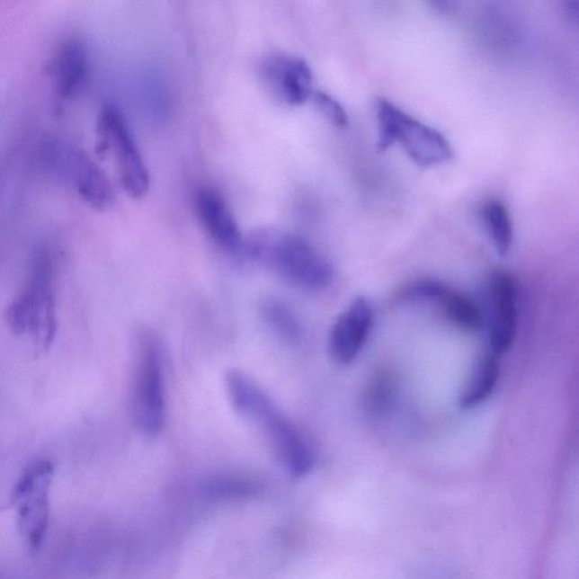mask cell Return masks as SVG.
Returning <instances> with one entry per match:
<instances>
[{"label": "cell", "mask_w": 579, "mask_h": 579, "mask_svg": "<svg viewBox=\"0 0 579 579\" xmlns=\"http://www.w3.org/2000/svg\"><path fill=\"white\" fill-rule=\"evenodd\" d=\"M375 324V310L365 297L355 298L333 325L328 350L339 365H349L361 353Z\"/></svg>", "instance_id": "11"}, {"label": "cell", "mask_w": 579, "mask_h": 579, "mask_svg": "<svg viewBox=\"0 0 579 579\" xmlns=\"http://www.w3.org/2000/svg\"><path fill=\"white\" fill-rule=\"evenodd\" d=\"M54 463L48 459L31 462L21 473L11 494L17 526L30 550H38L46 537L50 515V488Z\"/></svg>", "instance_id": "8"}, {"label": "cell", "mask_w": 579, "mask_h": 579, "mask_svg": "<svg viewBox=\"0 0 579 579\" xmlns=\"http://www.w3.org/2000/svg\"><path fill=\"white\" fill-rule=\"evenodd\" d=\"M485 304V326L491 352L500 357L514 345L519 328V289L514 276L494 272L486 284Z\"/></svg>", "instance_id": "9"}, {"label": "cell", "mask_w": 579, "mask_h": 579, "mask_svg": "<svg viewBox=\"0 0 579 579\" xmlns=\"http://www.w3.org/2000/svg\"><path fill=\"white\" fill-rule=\"evenodd\" d=\"M403 299L425 302L437 307L456 327L467 332H479L485 317L475 301L449 284L432 279H421L407 285Z\"/></svg>", "instance_id": "10"}, {"label": "cell", "mask_w": 579, "mask_h": 579, "mask_svg": "<svg viewBox=\"0 0 579 579\" xmlns=\"http://www.w3.org/2000/svg\"><path fill=\"white\" fill-rule=\"evenodd\" d=\"M226 387L232 406L267 434L290 475L296 477L308 475L315 465L314 450L304 434L280 410L270 395L238 370L227 372Z\"/></svg>", "instance_id": "1"}, {"label": "cell", "mask_w": 579, "mask_h": 579, "mask_svg": "<svg viewBox=\"0 0 579 579\" xmlns=\"http://www.w3.org/2000/svg\"><path fill=\"white\" fill-rule=\"evenodd\" d=\"M90 69L89 48L77 35L66 37L56 47L49 63V73L56 98L66 101L85 85Z\"/></svg>", "instance_id": "14"}, {"label": "cell", "mask_w": 579, "mask_h": 579, "mask_svg": "<svg viewBox=\"0 0 579 579\" xmlns=\"http://www.w3.org/2000/svg\"><path fill=\"white\" fill-rule=\"evenodd\" d=\"M131 414L138 432L155 438L166 423V393L164 351L150 332L140 333L136 349Z\"/></svg>", "instance_id": "4"}, {"label": "cell", "mask_w": 579, "mask_h": 579, "mask_svg": "<svg viewBox=\"0 0 579 579\" xmlns=\"http://www.w3.org/2000/svg\"><path fill=\"white\" fill-rule=\"evenodd\" d=\"M263 315L272 330L278 333V335L282 339L289 342H296L300 339V324L287 306L278 301L266 302L264 308H263Z\"/></svg>", "instance_id": "17"}, {"label": "cell", "mask_w": 579, "mask_h": 579, "mask_svg": "<svg viewBox=\"0 0 579 579\" xmlns=\"http://www.w3.org/2000/svg\"><path fill=\"white\" fill-rule=\"evenodd\" d=\"M245 253L297 288L322 290L330 284V262L301 236L260 227L245 239Z\"/></svg>", "instance_id": "2"}, {"label": "cell", "mask_w": 579, "mask_h": 579, "mask_svg": "<svg viewBox=\"0 0 579 579\" xmlns=\"http://www.w3.org/2000/svg\"><path fill=\"white\" fill-rule=\"evenodd\" d=\"M502 377L499 355L494 352L482 355L459 397V406L472 410L484 405L494 394Z\"/></svg>", "instance_id": "15"}, {"label": "cell", "mask_w": 579, "mask_h": 579, "mask_svg": "<svg viewBox=\"0 0 579 579\" xmlns=\"http://www.w3.org/2000/svg\"><path fill=\"white\" fill-rule=\"evenodd\" d=\"M100 152H111L122 188L133 199H143L150 190V173L129 129L117 105L104 104L96 122Z\"/></svg>", "instance_id": "7"}, {"label": "cell", "mask_w": 579, "mask_h": 579, "mask_svg": "<svg viewBox=\"0 0 579 579\" xmlns=\"http://www.w3.org/2000/svg\"><path fill=\"white\" fill-rule=\"evenodd\" d=\"M41 155L46 169L70 183L87 205L102 210L115 203V190L111 179L83 148L50 140L43 147Z\"/></svg>", "instance_id": "6"}, {"label": "cell", "mask_w": 579, "mask_h": 579, "mask_svg": "<svg viewBox=\"0 0 579 579\" xmlns=\"http://www.w3.org/2000/svg\"><path fill=\"white\" fill-rule=\"evenodd\" d=\"M316 104L320 111L328 120L337 127H345L348 125V115L342 107L339 101L333 99L332 96L324 94V92H316L314 94Z\"/></svg>", "instance_id": "18"}, {"label": "cell", "mask_w": 579, "mask_h": 579, "mask_svg": "<svg viewBox=\"0 0 579 579\" xmlns=\"http://www.w3.org/2000/svg\"><path fill=\"white\" fill-rule=\"evenodd\" d=\"M261 70L267 85L284 102L299 105L313 94V72L299 57L271 55L263 61Z\"/></svg>", "instance_id": "13"}, {"label": "cell", "mask_w": 579, "mask_h": 579, "mask_svg": "<svg viewBox=\"0 0 579 579\" xmlns=\"http://www.w3.org/2000/svg\"><path fill=\"white\" fill-rule=\"evenodd\" d=\"M482 218L495 249L506 255L514 243V227L506 206L497 200H488L482 208Z\"/></svg>", "instance_id": "16"}, {"label": "cell", "mask_w": 579, "mask_h": 579, "mask_svg": "<svg viewBox=\"0 0 579 579\" xmlns=\"http://www.w3.org/2000/svg\"><path fill=\"white\" fill-rule=\"evenodd\" d=\"M7 320L13 332L28 336L39 353L51 348L56 339L54 258L40 250L31 266L28 283L8 308Z\"/></svg>", "instance_id": "3"}, {"label": "cell", "mask_w": 579, "mask_h": 579, "mask_svg": "<svg viewBox=\"0 0 579 579\" xmlns=\"http://www.w3.org/2000/svg\"><path fill=\"white\" fill-rule=\"evenodd\" d=\"M195 209L201 226L215 244L231 254L245 253V239L229 205L213 187H200L195 195Z\"/></svg>", "instance_id": "12"}, {"label": "cell", "mask_w": 579, "mask_h": 579, "mask_svg": "<svg viewBox=\"0 0 579 579\" xmlns=\"http://www.w3.org/2000/svg\"><path fill=\"white\" fill-rule=\"evenodd\" d=\"M376 113L380 150L400 144L415 164L423 166L445 164L453 157V148L444 135L407 115L389 101L380 99Z\"/></svg>", "instance_id": "5"}]
</instances>
